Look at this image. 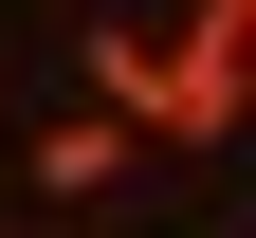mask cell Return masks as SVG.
I'll return each mask as SVG.
<instances>
[{
    "label": "cell",
    "instance_id": "obj_1",
    "mask_svg": "<svg viewBox=\"0 0 256 238\" xmlns=\"http://www.w3.org/2000/svg\"><path fill=\"white\" fill-rule=\"evenodd\" d=\"M74 92L146 165H220V128H238V55H183L165 19H92V37H74Z\"/></svg>",
    "mask_w": 256,
    "mask_h": 238
},
{
    "label": "cell",
    "instance_id": "obj_2",
    "mask_svg": "<svg viewBox=\"0 0 256 238\" xmlns=\"http://www.w3.org/2000/svg\"><path fill=\"white\" fill-rule=\"evenodd\" d=\"M0 165H18V201H37V220H110V201L146 183V147H128L110 110H55L37 147H0Z\"/></svg>",
    "mask_w": 256,
    "mask_h": 238
},
{
    "label": "cell",
    "instance_id": "obj_3",
    "mask_svg": "<svg viewBox=\"0 0 256 238\" xmlns=\"http://www.w3.org/2000/svg\"><path fill=\"white\" fill-rule=\"evenodd\" d=\"M165 37H183V55H256V0H183Z\"/></svg>",
    "mask_w": 256,
    "mask_h": 238
},
{
    "label": "cell",
    "instance_id": "obj_4",
    "mask_svg": "<svg viewBox=\"0 0 256 238\" xmlns=\"http://www.w3.org/2000/svg\"><path fill=\"white\" fill-rule=\"evenodd\" d=\"M0 238H37V220H18V201H0Z\"/></svg>",
    "mask_w": 256,
    "mask_h": 238
},
{
    "label": "cell",
    "instance_id": "obj_5",
    "mask_svg": "<svg viewBox=\"0 0 256 238\" xmlns=\"http://www.w3.org/2000/svg\"><path fill=\"white\" fill-rule=\"evenodd\" d=\"M55 238H92V220H55Z\"/></svg>",
    "mask_w": 256,
    "mask_h": 238
},
{
    "label": "cell",
    "instance_id": "obj_6",
    "mask_svg": "<svg viewBox=\"0 0 256 238\" xmlns=\"http://www.w3.org/2000/svg\"><path fill=\"white\" fill-rule=\"evenodd\" d=\"M0 147H18V128H0Z\"/></svg>",
    "mask_w": 256,
    "mask_h": 238
}]
</instances>
